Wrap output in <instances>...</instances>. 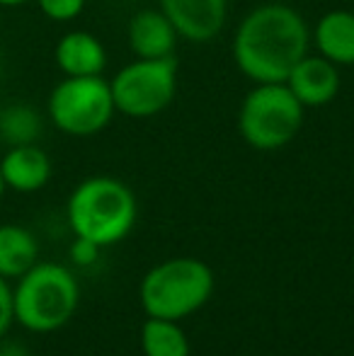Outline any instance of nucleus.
Listing matches in <instances>:
<instances>
[{
	"label": "nucleus",
	"instance_id": "1",
	"mask_svg": "<svg viewBox=\"0 0 354 356\" xmlns=\"http://www.w3.org/2000/svg\"><path fill=\"white\" fill-rule=\"evenodd\" d=\"M306 19L287 3H262L243 17L233 37V61L252 83H284L308 54Z\"/></svg>",
	"mask_w": 354,
	"mask_h": 356
},
{
	"label": "nucleus",
	"instance_id": "21",
	"mask_svg": "<svg viewBox=\"0 0 354 356\" xmlns=\"http://www.w3.org/2000/svg\"><path fill=\"white\" fill-rule=\"evenodd\" d=\"M24 3H32V0H0V8H19Z\"/></svg>",
	"mask_w": 354,
	"mask_h": 356
},
{
	"label": "nucleus",
	"instance_id": "9",
	"mask_svg": "<svg viewBox=\"0 0 354 356\" xmlns=\"http://www.w3.org/2000/svg\"><path fill=\"white\" fill-rule=\"evenodd\" d=\"M284 83L306 109L325 107L340 92V66L323 58L321 54H316V56L306 54L291 68V73H289V78Z\"/></svg>",
	"mask_w": 354,
	"mask_h": 356
},
{
	"label": "nucleus",
	"instance_id": "22",
	"mask_svg": "<svg viewBox=\"0 0 354 356\" xmlns=\"http://www.w3.org/2000/svg\"><path fill=\"white\" fill-rule=\"evenodd\" d=\"M3 192H5V182H3V175H0V199H3Z\"/></svg>",
	"mask_w": 354,
	"mask_h": 356
},
{
	"label": "nucleus",
	"instance_id": "17",
	"mask_svg": "<svg viewBox=\"0 0 354 356\" xmlns=\"http://www.w3.org/2000/svg\"><path fill=\"white\" fill-rule=\"evenodd\" d=\"M39 10L54 22H71L86 8V0H37Z\"/></svg>",
	"mask_w": 354,
	"mask_h": 356
},
{
	"label": "nucleus",
	"instance_id": "3",
	"mask_svg": "<svg viewBox=\"0 0 354 356\" xmlns=\"http://www.w3.org/2000/svg\"><path fill=\"white\" fill-rule=\"evenodd\" d=\"M81 289L71 269L54 262H37L13 289L15 320L29 332H56L73 318Z\"/></svg>",
	"mask_w": 354,
	"mask_h": 356
},
{
	"label": "nucleus",
	"instance_id": "20",
	"mask_svg": "<svg viewBox=\"0 0 354 356\" xmlns=\"http://www.w3.org/2000/svg\"><path fill=\"white\" fill-rule=\"evenodd\" d=\"M0 356H29V354H27V349H24L22 344L5 342V344H0Z\"/></svg>",
	"mask_w": 354,
	"mask_h": 356
},
{
	"label": "nucleus",
	"instance_id": "19",
	"mask_svg": "<svg viewBox=\"0 0 354 356\" xmlns=\"http://www.w3.org/2000/svg\"><path fill=\"white\" fill-rule=\"evenodd\" d=\"M99 245L90 243L86 238H76V243L71 245V259L76 264H92L99 257Z\"/></svg>",
	"mask_w": 354,
	"mask_h": 356
},
{
	"label": "nucleus",
	"instance_id": "18",
	"mask_svg": "<svg viewBox=\"0 0 354 356\" xmlns=\"http://www.w3.org/2000/svg\"><path fill=\"white\" fill-rule=\"evenodd\" d=\"M13 323H15L13 289L5 282V277H0V339L5 337V332H8Z\"/></svg>",
	"mask_w": 354,
	"mask_h": 356
},
{
	"label": "nucleus",
	"instance_id": "15",
	"mask_svg": "<svg viewBox=\"0 0 354 356\" xmlns=\"http://www.w3.org/2000/svg\"><path fill=\"white\" fill-rule=\"evenodd\" d=\"M143 356H189V339L177 320L148 318L141 327Z\"/></svg>",
	"mask_w": 354,
	"mask_h": 356
},
{
	"label": "nucleus",
	"instance_id": "8",
	"mask_svg": "<svg viewBox=\"0 0 354 356\" xmlns=\"http://www.w3.org/2000/svg\"><path fill=\"white\" fill-rule=\"evenodd\" d=\"M177 34L187 42L207 44L226 24L228 0H158Z\"/></svg>",
	"mask_w": 354,
	"mask_h": 356
},
{
	"label": "nucleus",
	"instance_id": "14",
	"mask_svg": "<svg viewBox=\"0 0 354 356\" xmlns=\"http://www.w3.org/2000/svg\"><path fill=\"white\" fill-rule=\"evenodd\" d=\"M39 245L37 238L22 225H0V277L19 279L37 264Z\"/></svg>",
	"mask_w": 354,
	"mask_h": 356
},
{
	"label": "nucleus",
	"instance_id": "4",
	"mask_svg": "<svg viewBox=\"0 0 354 356\" xmlns=\"http://www.w3.org/2000/svg\"><path fill=\"white\" fill-rule=\"evenodd\" d=\"M214 293V272L197 257H175L156 264L143 277L138 296L148 318L182 320L204 308Z\"/></svg>",
	"mask_w": 354,
	"mask_h": 356
},
{
	"label": "nucleus",
	"instance_id": "12",
	"mask_svg": "<svg viewBox=\"0 0 354 356\" xmlns=\"http://www.w3.org/2000/svg\"><path fill=\"white\" fill-rule=\"evenodd\" d=\"M56 66L66 78H88V75H102L107 66V51L104 44L95 34L76 29L58 39L54 49Z\"/></svg>",
	"mask_w": 354,
	"mask_h": 356
},
{
	"label": "nucleus",
	"instance_id": "16",
	"mask_svg": "<svg viewBox=\"0 0 354 356\" xmlns=\"http://www.w3.org/2000/svg\"><path fill=\"white\" fill-rule=\"evenodd\" d=\"M44 131L39 112L29 104H8L0 109V141L13 145L37 143Z\"/></svg>",
	"mask_w": 354,
	"mask_h": 356
},
{
	"label": "nucleus",
	"instance_id": "5",
	"mask_svg": "<svg viewBox=\"0 0 354 356\" xmlns=\"http://www.w3.org/2000/svg\"><path fill=\"white\" fill-rule=\"evenodd\" d=\"M303 107L287 83H257L238 109L241 138L255 150H279L298 136Z\"/></svg>",
	"mask_w": 354,
	"mask_h": 356
},
{
	"label": "nucleus",
	"instance_id": "2",
	"mask_svg": "<svg viewBox=\"0 0 354 356\" xmlns=\"http://www.w3.org/2000/svg\"><path fill=\"white\" fill-rule=\"evenodd\" d=\"M66 211L76 238L107 248L131 233L136 223V197L122 179L97 175L73 189Z\"/></svg>",
	"mask_w": 354,
	"mask_h": 356
},
{
	"label": "nucleus",
	"instance_id": "10",
	"mask_svg": "<svg viewBox=\"0 0 354 356\" xmlns=\"http://www.w3.org/2000/svg\"><path fill=\"white\" fill-rule=\"evenodd\" d=\"M0 175H3L5 189L32 194L51 179V160L47 150H42L37 143L13 145L0 160Z\"/></svg>",
	"mask_w": 354,
	"mask_h": 356
},
{
	"label": "nucleus",
	"instance_id": "13",
	"mask_svg": "<svg viewBox=\"0 0 354 356\" xmlns=\"http://www.w3.org/2000/svg\"><path fill=\"white\" fill-rule=\"evenodd\" d=\"M313 42L323 58L335 66H354V13L330 10L318 19Z\"/></svg>",
	"mask_w": 354,
	"mask_h": 356
},
{
	"label": "nucleus",
	"instance_id": "6",
	"mask_svg": "<svg viewBox=\"0 0 354 356\" xmlns=\"http://www.w3.org/2000/svg\"><path fill=\"white\" fill-rule=\"evenodd\" d=\"M114 109L124 117L148 119L172 104L177 95V61L168 58H136L127 63L112 80Z\"/></svg>",
	"mask_w": 354,
	"mask_h": 356
},
{
	"label": "nucleus",
	"instance_id": "7",
	"mask_svg": "<svg viewBox=\"0 0 354 356\" xmlns=\"http://www.w3.org/2000/svg\"><path fill=\"white\" fill-rule=\"evenodd\" d=\"M109 80L102 75L63 78L49 95V119L68 136H95L114 117Z\"/></svg>",
	"mask_w": 354,
	"mask_h": 356
},
{
	"label": "nucleus",
	"instance_id": "11",
	"mask_svg": "<svg viewBox=\"0 0 354 356\" xmlns=\"http://www.w3.org/2000/svg\"><path fill=\"white\" fill-rule=\"evenodd\" d=\"M129 47L136 58H168L175 56L177 29L163 10H141L129 22Z\"/></svg>",
	"mask_w": 354,
	"mask_h": 356
}]
</instances>
